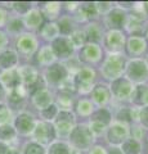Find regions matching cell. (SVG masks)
<instances>
[{
  "instance_id": "obj_2",
  "label": "cell",
  "mask_w": 148,
  "mask_h": 154,
  "mask_svg": "<svg viewBox=\"0 0 148 154\" xmlns=\"http://www.w3.org/2000/svg\"><path fill=\"white\" fill-rule=\"evenodd\" d=\"M124 69V59L120 55H112L103 66V73L107 79H116Z\"/></svg>"
},
{
  "instance_id": "obj_33",
  "label": "cell",
  "mask_w": 148,
  "mask_h": 154,
  "mask_svg": "<svg viewBox=\"0 0 148 154\" xmlns=\"http://www.w3.org/2000/svg\"><path fill=\"white\" fill-rule=\"evenodd\" d=\"M14 8L20 13H26L28 9L31 8V4L30 3H16L14 4Z\"/></svg>"
},
{
  "instance_id": "obj_39",
  "label": "cell",
  "mask_w": 148,
  "mask_h": 154,
  "mask_svg": "<svg viewBox=\"0 0 148 154\" xmlns=\"http://www.w3.org/2000/svg\"><path fill=\"white\" fill-rule=\"evenodd\" d=\"M5 36H4V33H2V32H0V48H2L4 44H5Z\"/></svg>"
},
{
  "instance_id": "obj_13",
  "label": "cell",
  "mask_w": 148,
  "mask_h": 154,
  "mask_svg": "<svg viewBox=\"0 0 148 154\" xmlns=\"http://www.w3.org/2000/svg\"><path fill=\"white\" fill-rule=\"evenodd\" d=\"M124 21H125V14H124V12L118 11V9L112 11L107 17V25L113 28L121 27L124 25Z\"/></svg>"
},
{
  "instance_id": "obj_3",
  "label": "cell",
  "mask_w": 148,
  "mask_h": 154,
  "mask_svg": "<svg viewBox=\"0 0 148 154\" xmlns=\"http://www.w3.org/2000/svg\"><path fill=\"white\" fill-rule=\"evenodd\" d=\"M128 76L134 81H143L148 77V68L143 60H131L128 66Z\"/></svg>"
},
{
  "instance_id": "obj_31",
  "label": "cell",
  "mask_w": 148,
  "mask_h": 154,
  "mask_svg": "<svg viewBox=\"0 0 148 154\" xmlns=\"http://www.w3.org/2000/svg\"><path fill=\"white\" fill-rule=\"evenodd\" d=\"M83 12L87 14L88 17H94L95 14H97V11H95V5H94V4H90V3L84 4V5H83Z\"/></svg>"
},
{
  "instance_id": "obj_41",
  "label": "cell",
  "mask_w": 148,
  "mask_h": 154,
  "mask_svg": "<svg viewBox=\"0 0 148 154\" xmlns=\"http://www.w3.org/2000/svg\"><path fill=\"white\" fill-rule=\"evenodd\" d=\"M109 154H122L120 149H112L111 152H109Z\"/></svg>"
},
{
  "instance_id": "obj_19",
  "label": "cell",
  "mask_w": 148,
  "mask_h": 154,
  "mask_svg": "<svg viewBox=\"0 0 148 154\" xmlns=\"http://www.w3.org/2000/svg\"><path fill=\"white\" fill-rule=\"evenodd\" d=\"M20 73H17L16 71H11L7 72V73L3 75V82L9 88H17L18 84H20Z\"/></svg>"
},
{
  "instance_id": "obj_35",
  "label": "cell",
  "mask_w": 148,
  "mask_h": 154,
  "mask_svg": "<svg viewBox=\"0 0 148 154\" xmlns=\"http://www.w3.org/2000/svg\"><path fill=\"white\" fill-rule=\"evenodd\" d=\"M22 28V22L20 19H12L11 23H9V30L11 31H18Z\"/></svg>"
},
{
  "instance_id": "obj_14",
  "label": "cell",
  "mask_w": 148,
  "mask_h": 154,
  "mask_svg": "<svg viewBox=\"0 0 148 154\" xmlns=\"http://www.w3.org/2000/svg\"><path fill=\"white\" fill-rule=\"evenodd\" d=\"M17 63V55L12 50H5L0 53V66L3 68H12Z\"/></svg>"
},
{
  "instance_id": "obj_29",
  "label": "cell",
  "mask_w": 148,
  "mask_h": 154,
  "mask_svg": "<svg viewBox=\"0 0 148 154\" xmlns=\"http://www.w3.org/2000/svg\"><path fill=\"white\" fill-rule=\"evenodd\" d=\"M59 31L62 33H65V35L71 33V31H72V25H71V21L68 18L61 19V22H59Z\"/></svg>"
},
{
  "instance_id": "obj_9",
  "label": "cell",
  "mask_w": 148,
  "mask_h": 154,
  "mask_svg": "<svg viewBox=\"0 0 148 154\" xmlns=\"http://www.w3.org/2000/svg\"><path fill=\"white\" fill-rule=\"evenodd\" d=\"M109 121H111V114H109L108 110L99 109L98 112L93 116V125H92V127L97 132H101V130H103V127L106 126V125H108Z\"/></svg>"
},
{
  "instance_id": "obj_17",
  "label": "cell",
  "mask_w": 148,
  "mask_h": 154,
  "mask_svg": "<svg viewBox=\"0 0 148 154\" xmlns=\"http://www.w3.org/2000/svg\"><path fill=\"white\" fill-rule=\"evenodd\" d=\"M106 44L111 49H120L124 44V37L120 32H111L106 38Z\"/></svg>"
},
{
  "instance_id": "obj_36",
  "label": "cell",
  "mask_w": 148,
  "mask_h": 154,
  "mask_svg": "<svg viewBox=\"0 0 148 154\" xmlns=\"http://www.w3.org/2000/svg\"><path fill=\"white\" fill-rule=\"evenodd\" d=\"M140 121L146 127H148V107L143 108L142 113H140Z\"/></svg>"
},
{
  "instance_id": "obj_38",
  "label": "cell",
  "mask_w": 148,
  "mask_h": 154,
  "mask_svg": "<svg viewBox=\"0 0 148 154\" xmlns=\"http://www.w3.org/2000/svg\"><path fill=\"white\" fill-rule=\"evenodd\" d=\"M90 154H104L103 148H101V146L94 148V149H92V152H90Z\"/></svg>"
},
{
  "instance_id": "obj_28",
  "label": "cell",
  "mask_w": 148,
  "mask_h": 154,
  "mask_svg": "<svg viewBox=\"0 0 148 154\" xmlns=\"http://www.w3.org/2000/svg\"><path fill=\"white\" fill-rule=\"evenodd\" d=\"M25 154H44V149H43V146L39 145V144L31 143L26 146Z\"/></svg>"
},
{
  "instance_id": "obj_4",
  "label": "cell",
  "mask_w": 148,
  "mask_h": 154,
  "mask_svg": "<svg viewBox=\"0 0 148 154\" xmlns=\"http://www.w3.org/2000/svg\"><path fill=\"white\" fill-rule=\"evenodd\" d=\"M94 71H92L90 68H83L75 77V85L76 88H79L80 90L83 89L84 91H87L90 89L92 82L94 81Z\"/></svg>"
},
{
  "instance_id": "obj_24",
  "label": "cell",
  "mask_w": 148,
  "mask_h": 154,
  "mask_svg": "<svg viewBox=\"0 0 148 154\" xmlns=\"http://www.w3.org/2000/svg\"><path fill=\"white\" fill-rule=\"evenodd\" d=\"M49 154H70V149L63 143H55L50 146Z\"/></svg>"
},
{
  "instance_id": "obj_40",
  "label": "cell",
  "mask_w": 148,
  "mask_h": 154,
  "mask_svg": "<svg viewBox=\"0 0 148 154\" xmlns=\"http://www.w3.org/2000/svg\"><path fill=\"white\" fill-rule=\"evenodd\" d=\"M4 19H5V13H4L2 9H0V25L4 22Z\"/></svg>"
},
{
  "instance_id": "obj_12",
  "label": "cell",
  "mask_w": 148,
  "mask_h": 154,
  "mask_svg": "<svg viewBox=\"0 0 148 154\" xmlns=\"http://www.w3.org/2000/svg\"><path fill=\"white\" fill-rule=\"evenodd\" d=\"M128 131L125 127L120 126V125H115L109 128V132H108V140L113 143V144H120L122 143V140L126 137Z\"/></svg>"
},
{
  "instance_id": "obj_22",
  "label": "cell",
  "mask_w": 148,
  "mask_h": 154,
  "mask_svg": "<svg viewBox=\"0 0 148 154\" xmlns=\"http://www.w3.org/2000/svg\"><path fill=\"white\" fill-rule=\"evenodd\" d=\"M122 150L125 154H138L140 152V145L137 140H134V139H129V140H126L124 143Z\"/></svg>"
},
{
  "instance_id": "obj_8",
  "label": "cell",
  "mask_w": 148,
  "mask_h": 154,
  "mask_svg": "<svg viewBox=\"0 0 148 154\" xmlns=\"http://www.w3.org/2000/svg\"><path fill=\"white\" fill-rule=\"evenodd\" d=\"M66 76H67V71H66V68L62 64H53V66H50L46 71L48 80L53 84L61 82L62 80L66 79Z\"/></svg>"
},
{
  "instance_id": "obj_20",
  "label": "cell",
  "mask_w": 148,
  "mask_h": 154,
  "mask_svg": "<svg viewBox=\"0 0 148 154\" xmlns=\"http://www.w3.org/2000/svg\"><path fill=\"white\" fill-rule=\"evenodd\" d=\"M129 49L133 54H140L146 49V42L140 37H131L129 41Z\"/></svg>"
},
{
  "instance_id": "obj_15",
  "label": "cell",
  "mask_w": 148,
  "mask_h": 154,
  "mask_svg": "<svg viewBox=\"0 0 148 154\" xmlns=\"http://www.w3.org/2000/svg\"><path fill=\"white\" fill-rule=\"evenodd\" d=\"M99 48L97 45H88L85 46L83 51L80 54V58H83L87 62H92V60H98L99 59Z\"/></svg>"
},
{
  "instance_id": "obj_1",
  "label": "cell",
  "mask_w": 148,
  "mask_h": 154,
  "mask_svg": "<svg viewBox=\"0 0 148 154\" xmlns=\"http://www.w3.org/2000/svg\"><path fill=\"white\" fill-rule=\"evenodd\" d=\"M70 140L72 143V145L79 148V149H85L88 148L93 141V134L92 131L85 126V125H81V126L75 127L70 134Z\"/></svg>"
},
{
  "instance_id": "obj_26",
  "label": "cell",
  "mask_w": 148,
  "mask_h": 154,
  "mask_svg": "<svg viewBox=\"0 0 148 154\" xmlns=\"http://www.w3.org/2000/svg\"><path fill=\"white\" fill-rule=\"evenodd\" d=\"M14 137V130L9 125H4L0 127V139L3 140H11Z\"/></svg>"
},
{
  "instance_id": "obj_6",
  "label": "cell",
  "mask_w": 148,
  "mask_h": 154,
  "mask_svg": "<svg viewBox=\"0 0 148 154\" xmlns=\"http://www.w3.org/2000/svg\"><path fill=\"white\" fill-rule=\"evenodd\" d=\"M35 136L41 143H49L55 137V130L49 123H40L35 130Z\"/></svg>"
},
{
  "instance_id": "obj_7",
  "label": "cell",
  "mask_w": 148,
  "mask_h": 154,
  "mask_svg": "<svg viewBox=\"0 0 148 154\" xmlns=\"http://www.w3.org/2000/svg\"><path fill=\"white\" fill-rule=\"evenodd\" d=\"M131 84L125 79H117L112 84V93L117 96L118 99H124L131 94Z\"/></svg>"
},
{
  "instance_id": "obj_30",
  "label": "cell",
  "mask_w": 148,
  "mask_h": 154,
  "mask_svg": "<svg viewBox=\"0 0 148 154\" xmlns=\"http://www.w3.org/2000/svg\"><path fill=\"white\" fill-rule=\"evenodd\" d=\"M41 114H43V117L46 118V119L53 118L54 116L57 114V107H55V105H49L48 108H45L44 110H43Z\"/></svg>"
},
{
  "instance_id": "obj_18",
  "label": "cell",
  "mask_w": 148,
  "mask_h": 154,
  "mask_svg": "<svg viewBox=\"0 0 148 154\" xmlns=\"http://www.w3.org/2000/svg\"><path fill=\"white\" fill-rule=\"evenodd\" d=\"M93 98L98 103H106L109 98V91L106 86L99 85L93 90Z\"/></svg>"
},
{
  "instance_id": "obj_10",
  "label": "cell",
  "mask_w": 148,
  "mask_h": 154,
  "mask_svg": "<svg viewBox=\"0 0 148 154\" xmlns=\"http://www.w3.org/2000/svg\"><path fill=\"white\" fill-rule=\"evenodd\" d=\"M72 123H74V116L72 113L70 112H61L58 114V118H57V127L61 131L62 135L67 134L71 131V127H72Z\"/></svg>"
},
{
  "instance_id": "obj_25",
  "label": "cell",
  "mask_w": 148,
  "mask_h": 154,
  "mask_svg": "<svg viewBox=\"0 0 148 154\" xmlns=\"http://www.w3.org/2000/svg\"><path fill=\"white\" fill-rule=\"evenodd\" d=\"M87 35H88V40L90 41H98L99 40V36H101V28H99L98 25H92L89 28H88V31H87Z\"/></svg>"
},
{
  "instance_id": "obj_5",
  "label": "cell",
  "mask_w": 148,
  "mask_h": 154,
  "mask_svg": "<svg viewBox=\"0 0 148 154\" xmlns=\"http://www.w3.org/2000/svg\"><path fill=\"white\" fill-rule=\"evenodd\" d=\"M53 51L57 57L59 58H67L72 54V42L67 38L58 37L53 42Z\"/></svg>"
},
{
  "instance_id": "obj_21",
  "label": "cell",
  "mask_w": 148,
  "mask_h": 154,
  "mask_svg": "<svg viewBox=\"0 0 148 154\" xmlns=\"http://www.w3.org/2000/svg\"><path fill=\"white\" fill-rule=\"evenodd\" d=\"M34 48H35V40L28 35H25V37H22L18 41V49L22 53H30L34 50Z\"/></svg>"
},
{
  "instance_id": "obj_23",
  "label": "cell",
  "mask_w": 148,
  "mask_h": 154,
  "mask_svg": "<svg viewBox=\"0 0 148 154\" xmlns=\"http://www.w3.org/2000/svg\"><path fill=\"white\" fill-rule=\"evenodd\" d=\"M134 96H135L137 103H139V104L148 103V88L147 86H139V88L135 90Z\"/></svg>"
},
{
  "instance_id": "obj_27",
  "label": "cell",
  "mask_w": 148,
  "mask_h": 154,
  "mask_svg": "<svg viewBox=\"0 0 148 154\" xmlns=\"http://www.w3.org/2000/svg\"><path fill=\"white\" fill-rule=\"evenodd\" d=\"M41 21H43V17H41V13L39 12H32L27 17V22L31 27H37L41 23Z\"/></svg>"
},
{
  "instance_id": "obj_32",
  "label": "cell",
  "mask_w": 148,
  "mask_h": 154,
  "mask_svg": "<svg viewBox=\"0 0 148 154\" xmlns=\"http://www.w3.org/2000/svg\"><path fill=\"white\" fill-rule=\"evenodd\" d=\"M9 116H11V113H9L8 108L5 107V105H0V123L7 122Z\"/></svg>"
},
{
  "instance_id": "obj_34",
  "label": "cell",
  "mask_w": 148,
  "mask_h": 154,
  "mask_svg": "<svg viewBox=\"0 0 148 154\" xmlns=\"http://www.w3.org/2000/svg\"><path fill=\"white\" fill-rule=\"evenodd\" d=\"M117 118L121 119V121H130L131 116H130V110L129 109H121L117 114Z\"/></svg>"
},
{
  "instance_id": "obj_42",
  "label": "cell",
  "mask_w": 148,
  "mask_h": 154,
  "mask_svg": "<svg viewBox=\"0 0 148 154\" xmlns=\"http://www.w3.org/2000/svg\"><path fill=\"white\" fill-rule=\"evenodd\" d=\"M3 95H4V90H3V88H2V85H0V99L3 98Z\"/></svg>"
},
{
  "instance_id": "obj_37",
  "label": "cell",
  "mask_w": 148,
  "mask_h": 154,
  "mask_svg": "<svg viewBox=\"0 0 148 154\" xmlns=\"http://www.w3.org/2000/svg\"><path fill=\"white\" fill-rule=\"evenodd\" d=\"M0 154H11L9 148L5 145V144H3V143H0Z\"/></svg>"
},
{
  "instance_id": "obj_11",
  "label": "cell",
  "mask_w": 148,
  "mask_h": 154,
  "mask_svg": "<svg viewBox=\"0 0 148 154\" xmlns=\"http://www.w3.org/2000/svg\"><path fill=\"white\" fill-rule=\"evenodd\" d=\"M16 127L21 134H28L34 130V119L30 114L22 113L16 119Z\"/></svg>"
},
{
  "instance_id": "obj_16",
  "label": "cell",
  "mask_w": 148,
  "mask_h": 154,
  "mask_svg": "<svg viewBox=\"0 0 148 154\" xmlns=\"http://www.w3.org/2000/svg\"><path fill=\"white\" fill-rule=\"evenodd\" d=\"M34 102L36 104V107H39V109L44 110L45 108H48L50 105V95L46 90H40L35 94V98H34Z\"/></svg>"
}]
</instances>
